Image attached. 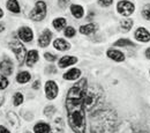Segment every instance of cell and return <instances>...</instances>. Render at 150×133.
<instances>
[{
    "label": "cell",
    "instance_id": "cell-1",
    "mask_svg": "<svg viewBox=\"0 0 150 133\" xmlns=\"http://www.w3.org/2000/svg\"><path fill=\"white\" fill-rule=\"evenodd\" d=\"M88 86L87 80L82 79L69 89L66 97V109L68 114V123L75 133H86V107L84 96Z\"/></svg>",
    "mask_w": 150,
    "mask_h": 133
},
{
    "label": "cell",
    "instance_id": "cell-2",
    "mask_svg": "<svg viewBox=\"0 0 150 133\" xmlns=\"http://www.w3.org/2000/svg\"><path fill=\"white\" fill-rule=\"evenodd\" d=\"M117 115L112 110H99L91 116V133H114Z\"/></svg>",
    "mask_w": 150,
    "mask_h": 133
},
{
    "label": "cell",
    "instance_id": "cell-3",
    "mask_svg": "<svg viewBox=\"0 0 150 133\" xmlns=\"http://www.w3.org/2000/svg\"><path fill=\"white\" fill-rule=\"evenodd\" d=\"M9 48H11V50L16 55L19 64L22 65L23 61H24V59H25V49H24V46L22 45V43H21L16 37H14L12 39V42L9 43Z\"/></svg>",
    "mask_w": 150,
    "mask_h": 133
},
{
    "label": "cell",
    "instance_id": "cell-4",
    "mask_svg": "<svg viewBox=\"0 0 150 133\" xmlns=\"http://www.w3.org/2000/svg\"><path fill=\"white\" fill-rule=\"evenodd\" d=\"M100 97V93H97L96 89H95V86L91 89H87V93L84 96V107H86V110H91L96 105V103L98 102Z\"/></svg>",
    "mask_w": 150,
    "mask_h": 133
},
{
    "label": "cell",
    "instance_id": "cell-5",
    "mask_svg": "<svg viewBox=\"0 0 150 133\" xmlns=\"http://www.w3.org/2000/svg\"><path fill=\"white\" fill-rule=\"evenodd\" d=\"M46 15V4L42 0L36 2L35 8L30 12V19L33 21H42Z\"/></svg>",
    "mask_w": 150,
    "mask_h": 133
},
{
    "label": "cell",
    "instance_id": "cell-6",
    "mask_svg": "<svg viewBox=\"0 0 150 133\" xmlns=\"http://www.w3.org/2000/svg\"><path fill=\"white\" fill-rule=\"evenodd\" d=\"M117 9H118V12H119L121 15H124V16H129V15H132V14L134 13L135 6H134L133 2L128 1V0H121V1L118 2Z\"/></svg>",
    "mask_w": 150,
    "mask_h": 133
},
{
    "label": "cell",
    "instance_id": "cell-7",
    "mask_svg": "<svg viewBox=\"0 0 150 133\" xmlns=\"http://www.w3.org/2000/svg\"><path fill=\"white\" fill-rule=\"evenodd\" d=\"M58 86L54 81H47L45 83V93H46V97L49 100H53L58 96Z\"/></svg>",
    "mask_w": 150,
    "mask_h": 133
},
{
    "label": "cell",
    "instance_id": "cell-8",
    "mask_svg": "<svg viewBox=\"0 0 150 133\" xmlns=\"http://www.w3.org/2000/svg\"><path fill=\"white\" fill-rule=\"evenodd\" d=\"M0 71L5 75H11L13 73V63L9 58L6 57L0 63Z\"/></svg>",
    "mask_w": 150,
    "mask_h": 133
},
{
    "label": "cell",
    "instance_id": "cell-9",
    "mask_svg": "<svg viewBox=\"0 0 150 133\" xmlns=\"http://www.w3.org/2000/svg\"><path fill=\"white\" fill-rule=\"evenodd\" d=\"M19 37L21 38V41L23 42H31L33 37H34V33L29 27H22L19 30Z\"/></svg>",
    "mask_w": 150,
    "mask_h": 133
},
{
    "label": "cell",
    "instance_id": "cell-10",
    "mask_svg": "<svg viewBox=\"0 0 150 133\" xmlns=\"http://www.w3.org/2000/svg\"><path fill=\"white\" fill-rule=\"evenodd\" d=\"M135 38L140 42H143V43H147L150 41V33L143 27H140L137 28V30L135 31Z\"/></svg>",
    "mask_w": 150,
    "mask_h": 133
},
{
    "label": "cell",
    "instance_id": "cell-11",
    "mask_svg": "<svg viewBox=\"0 0 150 133\" xmlns=\"http://www.w3.org/2000/svg\"><path fill=\"white\" fill-rule=\"evenodd\" d=\"M51 38H52V33L50 30H45L38 38V45L40 48H46L50 44Z\"/></svg>",
    "mask_w": 150,
    "mask_h": 133
},
{
    "label": "cell",
    "instance_id": "cell-12",
    "mask_svg": "<svg viewBox=\"0 0 150 133\" xmlns=\"http://www.w3.org/2000/svg\"><path fill=\"white\" fill-rule=\"evenodd\" d=\"M76 61H77V59L73 56H64L62 58H60L58 65L60 68H65V67H68L71 65H74Z\"/></svg>",
    "mask_w": 150,
    "mask_h": 133
},
{
    "label": "cell",
    "instance_id": "cell-13",
    "mask_svg": "<svg viewBox=\"0 0 150 133\" xmlns=\"http://www.w3.org/2000/svg\"><path fill=\"white\" fill-rule=\"evenodd\" d=\"M106 55H108V57L111 58L114 61H124L125 60V55L121 51H119V50L110 49V50H108Z\"/></svg>",
    "mask_w": 150,
    "mask_h": 133
},
{
    "label": "cell",
    "instance_id": "cell-14",
    "mask_svg": "<svg viewBox=\"0 0 150 133\" xmlns=\"http://www.w3.org/2000/svg\"><path fill=\"white\" fill-rule=\"evenodd\" d=\"M38 60V52L36 50H30L25 57V64L29 67H33Z\"/></svg>",
    "mask_w": 150,
    "mask_h": 133
},
{
    "label": "cell",
    "instance_id": "cell-15",
    "mask_svg": "<svg viewBox=\"0 0 150 133\" xmlns=\"http://www.w3.org/2000/svg\"><path fill=\"white\" fill-rule=\"evenodd\" d=\"M53 45H54V48H56L57 50H59V51H66V50H69V49H71L69 43L66 42V41L62 39V38L56 39L54 43H53Z\"/></svg>",
    "mask_w": 150,
    "mask_h": 133
},
{
    "label": "cell",
    "instance_id": "cell-16",
    "mask_svg": "<svg viewBox=\"0 0 150 133\" xmlns=\"http://www.w3.org/2000/svg\"><path fill=\"white\" fill-rule=\"evenodd\" d=\"M51 127L49 124L44 123V122H39L34 126V132L35 133H50Z\"/></svg>",
    "mask_w": 150,
    "mask_h": 133
},
{
    "label": "cell",
    "instance_id": "cell-17",
    "mask_svg": "<svg viewBox=\"0 0 150 133\" xmlns=\"http://www.w3.org/2000/svg\"><path fill=\"white\" fill-rule=\"evenodd\" d=\"M64 120L62 118H56L54 123H53V127H52V133H62L64 132Z\"/></svg>",
    "mask_w": 150,
    "mask_h": 133
},
{
    "label": "cell",
    "instance_id": "cell-18",
    "mask_svg": "<svg viewBox=\"0 0 150 133\" xmlns=\"http://www.w3.org/2000/svg\"><path fill=\"white\" fill-rule=\"evenodd\" d=\"M71 12H72V15L76 19H81L84 14V11L80 5H72L71 6Z\"/></svg>",
    "mask_w": 150,
    "mask_h": 133
},
{
    "label": "cell",
    "instance_id": "cell-19",
    "mask_svg": "<svg viewBox=\"0 0 150 133\" xmlns=\"http://www.w3.org/2000/svg\"><path fill=\"white\" fill-rule=\"evenodd\" d=\"M81 75V71L77 68H72L71 71H68L67 73L64 74V78L66 80H76L79 76Z\"/></svg>",
    "mask_w": 150,
    "mask_h": 133
},
{
    "label": "cell",
    "instance_id": "cell-20",
    "mask_svg": "<svg viewBox=\"0 0 150 133\" xmlns=\"http://www.w3.org/2000/svg\"><path fill=\"white\" fill-rule=\"evenodd\" d=\"M95 30H96V26L94 23H89V24L82 26L80 28V33L83 34V35H90V34L95 33Z\"/></svg>",
    "mask_w": 150,
    "mask_h": 133
},
{
    "label": "cell",
    "instance_id": "cell-21",
    "mask_svg": "<svg viewBox=\"0 0 150 133\" xmlns=\"http://www.w3.org/2000/svg\"><path fill=\"white\" fill-rule=\"evenodd\" d=\"M30 73H28V72H25V71H23V72H20L18 76H16V81L19 82V83H27L29 80H30Z\"/></svg>",
    "mask_w": 150,
    "mask_h": 133
},
{
    "label": "cell",
    "instance_id": "cell-22",
    "mask_svg": "<svg viewBox=\"0 0 150 133\" xmlns=\"http://www.w3.org/2000/svg\"><path fill=\"white\" fill-rule=\"evenodd\" d=\"M7 8L13 12V13H19L20 12V5L18 0H8L7 2Z\"/></svg>",
    "mask_w": 150,
    "mask_h": 133
},
{
    "label": "cell",
    "instance_id": "cell-23",
    "mask_svg": "<svg viewBox=\"0 0 150 133\" xmlns=\"http://www.w3.org/2000/svg\"><path fill=\"white\" fill-rule=\"evenodd\" d=\"M53 27L56 28L57 30H61L66 27V20L64 18H58L53 21Z\"/></svg>",
    "mask_w": 150,
    "mask_h": 133
},
{
    "label": "cell",
    "instance_id": "cell-24",
    "mask_svg": "<svg viewBox=\"0 0 150 133\" xmlns=\"http://www.w3.org/2000/svg\"><path fill=\"white\" fill-rule=\"evenodd\" d=\"M133 24H134V23H133V21L127 19V20H122V21H121L120 27L122 28V30H124V31H129V30L132 29V27H133Z\"/></svg>",
    "mask_w": 150,
    "mask_h": 133
},
{
    "label": "cell",
    "instance_id": "cell-25",
    "mask_svg": "<svg viewBox=\"0 0 150 133\" xmlns=\"http://www.w3.org/2000/svg\"><path fill=\"white\" fill-rule=\"evenodd\" d=\"M115 46H134V43L131 42L129 39L127 38H122V39H119L114 43Z\"/></svg>",
    "mask_w": 150,
    "mask_h": 133
},
{
    "label": "cell",
    "instance_id": "cell-26",
    "mask_svg": "<svg viewBox=\"0 0 150 133\" xmlns=\"http://www.w3.org/2000/svg\"><path fill=\"white\" fill-rule=\"evenodd\" d=\"M22 102H23V95L21 94V93H16L14 97H13V103H14V105H20V104H22Z\"/></svg>",
    "mask_w": 150,
    "mask_h": 133
},
{
    "label": "cell",
    "instance_id": "cell-27",
    "mask_svg": "<svg viewBox=\"0 0 150 133\" xmlns=\"http://www.w3.org/2000/svg\"><path fill=\"white\" fill-rule=\"evenodd\" d=\"M142 15L146 20L150 21V4H147L142 9Z\"/></svg>",
    "mask_w": 150,
    "mask_h": 133
},
{
    "label": "cell",
    "instance_id": "cell-28",
    "mask_svg": "<svg viewBox=\"0 0 150 133\" xmlns=\"http://www.w3.org/2000/svg\"><path fill=\"white\" fill-rule=\"evenodd\" d=\"M75 33H76V30H75L73 27H67L65 29V36L66 37H73L75 35Z\"/></svg>",
    "mask_w": 150,
    "mask_h": 133
},
{
    "label": "cell",
    "instance_id": "cell-29",
    "mask_svg": "<svg viewBox=\"0 0 150 133\" xmlns=\"http://www.w3.org/2000/svg\"><path fill=\"white\" fill-rule=\"evenodd\" d=\"M7 86H8V80L6 79V76L0 75V90L5 89Z\"/></svg>",
    "mask_w": 150,
    "mask_h": 133
},
{
    "label": "cell",
    "instance_id": "cell-30",
    "mask_svg": "<svg viewBox=\"0 0 150 133\" xmlns=\"http://www.w3.org/2000/svg\"><path fill=\"white\" fill-rule=\"evenodd\" d=\"M54 112H56V108H54L53 105H49V107H46L45 110H44V114L46 115V116H52Z\"/></svg>",
    "mask_w": 150,
    "mask_h": 133
},
{
    "label": "cell",
    "instance_id": "cell-31",
    "mask_svg": "<svg viewBox=\"0 0 150 133\" xmlns=\"http://www.w3.org/2000/svg\"><path fill=\"white\" fill-rule=\"evenodd\" d=\"M112 2L113 0H98L99 6H102V7H109L112 5Z\"/></svg>",
    "mask_w": 150,
    "mask_h": 133
},
{
    "label": "cell",
    "instance_id": "cell-32",
    "mask_svg": "<svg viewBox=\"0 0 150 133\" xmlns=\"http://www.w3.org/2000/svg\"><path fill=\"white\" fill-rule=\"evenodd\" d=\"M44 57H45V59H46V60H49V61H54V60H56V58H57L54 55L49 53V52H46V53L44 55Z\"/></svg>",
    "mask_w": 150,
    "mask_h": 133
},
{
    "label": "cell",
    "instance_id": "cell-33",
    "mask_svg": "<svg viewBox=\"0 0 150 133\" xmlns=\"http://www.w3.org/2000/svg\"><path fill=\"white\" fill-rule=\"evenodd\" d=\"M69 0H58V5L61 7V8H65L67 5H68Z\"/></svg>",
    "mask_w": 150,
    "mask_h": 133
},
{
    "label": "cell",
    "instance_id": "cell-34",
    "mask_svg": "<svg viewBox=\"0 0 150 133\" xmlns=\"http://www.w3.org/2000/svg\"><path fill=\"white\" fill-rule=\"evenodd\" d=\"M39 86H40V81L37 80V81H35V82H34L33 88H34V89H38V88H39Z\"/></svg>",
    "mask_w": 150,
    "mask_h": 133
},
{
    "label": "cell",
    "instance_id": "cell-35",
    "mask_svg": "<svg viewBox=\"0 0 150 133\" xmlns=\"http://www.w3.org/2000/svg\"><path fill=\"white\" fill-rule=\"evenodd\" d=\"M0 133H11L5 126H0Z\"/></svg>",
    "mask_w": 150,
    "mask_h": 133
},
{
    "label": "cell",
    "instance_id": "cell-36",
    "mask_svg": "<svg viewBox=\"0 0 150 133\" xmlns=\"http://www.w3.org/2000/svg\"><path fill=\"white\" fill-rule=\"evenodd\" d=\"M146 57L150 59V48L149 49H147V51H146Z\"/></svg>",
    "mask_w": 150,
    "mask_h": 133
},
{
    "label": "cell",
    "instance_id": "cell-37",
    "mask_svg": "<svg viewBox=\"0 0 150 133\" xmlns=\"http://www.w3.org/2000/svg\"><path fill=\"white\" fill-rule=\"evenodd\" d=\"M4 29H5V27H4L2 24H0V33H1V31H4Z\"/></svg>",
    "mask_w": 150,
    "mask_h": 133
},
{
    "label": "cell",
    "instance_id": "cell-38",
    "mask_svg": "<svg viewBox=\"0 0 150 133\" xmlns=\"http://www.w3.org/2000/svg\"><path fill=\"white\" fill-rule=\"evenodd\" d=\"M2 15H4V13H2V9H1V8H0V19H1V18H2Z\"/></svg>",
    "mask_w": 150,
    "mask_h": 133
},
{
    "label": "cell",
    "instance_id": "cell-39",
    "mask_svg": "<svg viewBox=\"0 0 150 133\" xmlns=\"http://www.w3.org/2000/svg\"><path fill=\"white\" fill-rule=\"evenodd\" d=\"M25 133H30V132H25Z\"/></svg>",
    "mask_w": 150,
    "mask_h": 133
}]
</instances>
